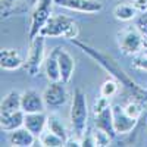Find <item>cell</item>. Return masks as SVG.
Masks as SVG:
<instances>
[{
	"label": "cell",
	"instance_id": "cell-1",
	"mask_svg": "<svg viewBox=\"0 0 147 147\" xmlns=\"http://www.w3.org/2000/svg\"><path fill=\"white\" fill-rule=\"evenodd\" d=\"M72 43L75 44V46H78L81 50H82L84 53H87L90 57H93L96 62L99 63L106 72H109L116 81H119L122 85H125V87L132 93V96L136 97L137 100H144L146 97H147V91H146L144 88H141L140 85L119 66V63H118L110 55L103 53L102 50H97V49L91 47L90 44L82 43V41H78V40H72Z\"/></svg>",
	"mask_w": 147,
	"mask_h": 147
},
{
	"label": "cell",
	"instance_id": "cell-2",
	"mask_svg": "<svg viewBox=\"0 0 147 147\" xmlns=\"http://www.w3.org/2000/svg\"><path fill=\"white\" fill-rule=\"evenodd\" d=\"M69 121H71L74 136L81 140L85 136V129H87L88 106H87V96H85L80 88H75L74 96H72Z\"/></svg>",
	"mask_w": 147,
	"mask_h": 147
},
{
	"label": "cell",
	"instance_id": "cell-3",
	"mask_svg": "<svg viewBox=\"0 0 147 147\" xmlns=\"http://www.w3.org/2000/svg\"><path fill=\"white\" fill-rule=\"evenodd\" d=\"M40 35L43 37H63L66 40H75L78 35V27L71 19L65 15H55L50 16L46 25L41 28Z\"/></svg>",
	"mask_w": 147,
	"mask_h": 147
},
{
	"label": "cell",
	"instance_id": "cell-4",
	"mask_svg": "<svg viewBox=\"0 0 147 147\" xmlns=\"http://www.w3.org/2000/svg\"><path fill=\"white\" fill-rule=\"evenodd\" d=\"M118 43L122 52L129 55H138L147 49V37L136 27L125 28L118 34Z\"/></svg>",
	"mask_w": 147,
	"mask_h": 147
},
{
	"label": "cell",
	"instance_id": "cell-5",
	"mask_svg": "<svg viewBox=\"0 0 147 147\" xmlns=\"http://www.w3.org/2000/svg\"><path fill=\"white\" fill-rule=\"evenodd\" d=\"M46 37L43 35H37L34 40H31V46H30V52H28V57L25 62V71L28 75L35 77L38 74L41 65L44 63V41Z\"/></svg>",
	"mask_w": 147,
	"mask_h": 147
},
{
	"label": "cell",
	"instance_id": "cell-6",
	"mask_svg": "<svg viewBox=\"0 0 147 147\" xmlns=\"http://www.w3.org/2000/svg\"><path fill=\"white\" fill-rule=\"evenodd\" d=\"M55 0H38L35 9L31 13V27H30V38L34 40L37 35H40L41 28L46 25L52 15V6Z\"/></svg>",
	"mask_w": 147,
	"mask_h": 147
},
{
	"label": "cell",
	"instance_id": "cell-7",
	"mask_svg": "<svg viewBox=\"0 0 147 147\" xmlns=\"http://www.w3.org/2000/svg\"><path fill=\"white\" fill-rule=\"evenodd\" d=\"M43 99L47 109H57L68 102L66 82L63 81H50L49 87L43 93Z\"/></svg>",
	"mask_w": 147,
	"mask_h": 147
},
{
	"label": "cell",
	"instance_id": "cell-8",
	"mask_svg": "<svg viewBox=\"0 0 147 147\" xmlns=\"http://www.w3.org/2000/svg\"><path fill=\"white\" fill-rule=\"evenodd\" d=\"M55 3L69 10H77L82 13H96L103 9V5L99 0H55Z\"/></svg>",
	"mask_w": 147,
	"mask_h": 147
},
{
	"label": "cell",
	"instance_id": "cell-9",
	"mask_svg": "<svg viewBox=\"0 0 147 147\" xmlns=\"http://www.w3.org/2000/svg\"><path fill=\"white\" fill-rule=\"evenodd\" d=\"M21 109L25 113H34V112H44L46 103L43 99V94H40L35 90H27L21 96Z\"/></svg>",
	"mask_w": 147,
	"mask_h": 147
},
{
	"label": "cell",
	"instance_id": "cell-10",
	"mask_svg": "<svg viewBox=\"0 0 147 147\" xmlns=\"http://www.w3.org/2000/svg\"><path fill=\"white\" fill-rule=\"evenodd\" d=\"M56 56H57V62L60 68V78L63 82H69L72 75H74V69H75V60L74 57L62 47H56Z\"/></svg>",
	"mask_w": 147,
	"mask_h": 147
},
{
	"label": "cell",
	"instance_id": "cell-11",
	"mask_svg": "<svg viewBox=\"0 0 147 147\" xmlns=\"http://www.w3.org/2000/svg\"><path fill=\"white\" fill-rule=\"evenodd\" d=\"M112 110H113V125H115L116 134H127L134 129V127L137 124V119L128 116L125 113L124 107L113 106Z\"/></svg>",
	"mask_w": 147,
	"mask_h": 147
},
{
	"label": "cell",
	"instance_id": "cell-12",
	"mask_svg": "<svg viewBox=\"0 0 147 147\" xmlns=\"http://www.w3.org/2000/svg\"><path fill=\"white\" fill-rule=\"evenodd\" d=\"M25 122V112L21 109L12 113H0V127L6 132H12L21 127Z\"/></svg>",
	"mask_w": 147,
	"mask_h": 147
},
{
	"label": "cell",
	"instance_id": "cell-13",
	"mask_svg": "<svg viewBox=\"0 0 147 147\" xmlns=\"http://www.w3.org/2000/svg\"><path fill=\"white\" fill-rule=\"evenodd\" d=\"M94 121H96V128L103 129L112 138L116 136L115 125H113V110L110 106L105 107L99 113H94Z\"/></svg>",
	"mask_w": 147,
	"mask_h": 147
},
{
	"label": "cell",
	"instance_id": "cell-14",
	"mask_svg": "<svg viewBox=\"0 0 147 147\" xmlns=\"http://www.w3.org/2000/svg\"><path fill=\"white\" fill-rule=\"evenodd\" d=\"M22 63H24V59L15 49H3L0 52V66H2V69L13 71L22 66Z\"/></svg>",
	"mask_w": 147,
	"mask_h": 147
},
{
	"label": "cell",
	"instance_id": "cell-15",
	"mask_svg": "<svg viewBox=\"0 0 147 147\" xmlns=\"http://www.w3.org/2000/svg\"><path fill=\"white\" fill-rule=\"evenodd\" d=\"M24 127L30 129L34 136H40L47 127V116L44 112H34V113H25V122Z\"/></svg>",
	"mask_w": 147,
	"mask_h": 147
},
{
	"label": "cell",
	"instance_id": "cell-16",
	"mask_svg": "<svg viewBox=\"0 0 147 147\" xmlns=\"http://www.w3.org/2000/svg\"><path fill=\"white\" fill-rule=\"evenodd\" d=\"M9 141L12 146H16V147H30L34 146L35 136L25 127H21L9 134Z\"/></svg>",
	"mask_w": 147,
	"mask_h": 147
},
{
	"label": "cell",
	"instance_id": "cell-17",
	"mask_svg": "<svg viewBox=\"0 0 147 147\" xmlns=\"http://www.w3.org/2000/svg\"><path fill=\"white\" fill-rule=\"evenodd\" d=\"M44 71H46V77L49 81H62L60 78V68L57 62V56L56 50H53L44 60Z\"/></svg>",
	"mask_w": 147,
	"mask_h": 147
},
{
	"label": "cell",
	"instance_id": "cell-18",
	"mask_svg": "<svg viewBox=\"0 0 147 147\" xmlns=\"http://www.w3.org/2000/svg\"><path fill=\"white\" fill-rule=\"evenodd\" d=\"M21 96L22 94L18 91L7 93L3 97L2 105H0V113H12L16 110H21Z\"/></svg>",
	"mask_w": 147,
	"mask_h": 147
},
{
	"label": "cell",
	"instance_id": "cell-19",
	"mask_svg": "<svg viewBox=\"0 0 147 147\" xmlns=\"http://www.w3.org/2000/svg\"><path fill=\"white\" fill-rule=\"evenodd\" d=\"M137 12L138 10L134 7V5H118L113 9V15L119 21H131L136 18Z\"/></svg>",
	"mask_w": 147,
	"mask_h": 147
},
{
	"label": "cell",
	"instance_id": "cell-20",
	"mask_svg": "<svg viewBox=\"0 0 147 147\" xmlns=\"http://www.w3.org/2000/svg\"><path fill=\"white\" fill-rule=\"evenodd\" d=\"M40 144L46 146V147H60V146H65V140L60 138L59 136H56L55 132L52 131H43L40 134Z\"/></svg>",
	"mask_w": 147,
	"mask_h": 147
},
{
	"label": "cell",
	"instance_id": "cell-21",
	"mask_svg": "<svg viewBox=\"0 0 147 147\" xmlns=\"http://www.w3.org/2000/svg\"><path fill=\"white\" fill-rule=\"evenodd\" d=\"M47 129L52 131V132H55L56 136H59L60 138H63L65 141L68 140L66 129H65L63 124L60 122L59 118H56V116H49V118H47Z\"/></svg>",
	"mask_w": 147,
	"mask_h": 147
},
{
	"label": "cell",
	"instance_id": "cell-22",
	"mask_svg": "<svg viewBox=\"0 0 147 147\" xmlns=\"http://www.w3.org/2000/svg\"><path fill=\"white\" fill-rule=\"evenodd\" d=\"M118 91V84L116 80H107L103 82V85L100 87V96H105L107 99H110L112 96H115Z\"/></svg>",
	"mask_w": 147,
	"mask_h": 147
},
{
	"label": "cell",
	"instance_id": "cell-23",
	"mask_svg": "<svg viewBox=\"0 0 147 147\" xmlns=\"http://www.w3.org/2000/svg\"><path fill=\"white\" fill-rule=\"evenodd\" d=\"M124 110H125V113H127L128 116L137 119V121H138V118L143 115V106H141L140 102H137V100L129 102V103L124 107Z\"/></svg>",
	"mask_w": 147,
	"mask_h": 147
},
{
	"label": "cell",
	"instance_id": "cell-24",
	"mask_svg": "<svg viewBox=\"0 0 147 147\" xmlns=\"http://www.w3.org/2000/svg\"><path fill=\"white\" fill-rule=\"evenodd\" d=\"M93 138H94V143L96 146H109L110 144V137L107 132H105L103 129L100 128H96L94 132H93Z\"/></svg>",
	"mask_w": 147,
	"mask_h": 147
},
{
	"label": "cell",
	"instance_id": "cell-25",
	"mask_svg": "<svg viewBox=\"0 0 147 147\" xmlns=\"http://www.w3.org/2000/svg\"><path fill=\"white\" fill-rule=\"evenodd\" d=\"M132 65L138 68V69H143V71H147V53H138L132 60Z\"/></svg>",
	"mask_w": 147,
	"mask_h": 147
},
{
	"label": "cell",
	"instance_id": "cell-26",
	"mask_svg": "<svg viewBox=\"0 0 147 147\" xmlns=\"http://www.w3.org/2000/svg\"><path fill=\"white\" fill-rule=\"evenodd\" d=\"M146 37H147V12H143V15L138 18L137 21V25H136Z\"/></svg>",
	"mask_w": 147,
	"mask_h": 147
},
{
	"label": "cell",
	"instance_id": "cell-27",
	"mask_svg": "<svg viewBox=\"0 0 147 147\" xmlns=\"http://www.w3.org/2000/svg\"><path fill=\"white\" fill-rule=\"evenodd\" d=\"M107 106H110V105H109V99H107V97H105V96H102L100 99L94 103V113L102 112V110H103L105 107H107Z\"/></svg>",
	"mask_w": 147,
	"mask_h": 147
},
{
	"label": "cell",
	"instance_id": "cell-28",
	"mask_svg": "<svg viewBox=\"0 0 147 147\" xmlns=\"http://www.w3.org/2000/svg\"><path fill=\"white\" fill-rule=\"evenodd\" d=\"M132 5L138 12H147V0H132Z\"/></svg>",
	"mask_w": 147,
	"mask_h": 147
}]
</instances>
